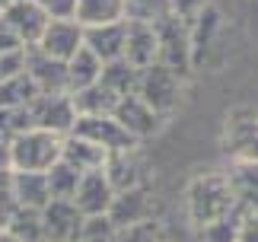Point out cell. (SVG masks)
Segmentation results:
<instances>
[{
	"label": "cell",
	"mask_w": 258,
	"mask_h": 242,
	"mask_svg": "<svg viewBox=\"0 0 258 242\" xmlns=\"http://www.w3.org/2000/svg\"><path fill=\"white\" fill-rule=\"evenodd\" d=\"M188 217H191L195 229H204L211 223L230 217H242L236 210V198L226 175H198L188 185Z\"/></svg>",
	"instance_id": "obj_1"
},
{
	"label": "cell",
	"mask_w": 258,
	"mask_h": 242,
	"mask_svg": "<svg viewBox=\"0 0 258 242\" xmlns=\"http://www.w3.org/2000/svg\"><path fill=\"white\" fill-rule=\"evenodd\" d=\"M61 144L64 137L48 131H26L10 140V169L13 172H48L54 163H61Z\"/></svg>",
	"instance_id": "obj_2"
},
{
	"label": "cell",
	"mask_w": 258,
	"mask_h": 242,
	"mask_svg": "<svg viewBox=\"0 0 258 242\" xmlns=\"http://www.w3.org/2000/svg\"><path fill=\"white\" fill-rule=\"evenodd\" d=\"M156 26V64H163L166 70H172L178 77H188L191 70V29L182 23L178 16H163Z\"/></svg>",
	"instance_id": "obj_3"
},
{
	"label": "cell",
	"mask_w": 258,
	"mask_h": 242,
	"mask_svg": "<svg viewBox=\"0 0 258 242\" xmlns=\"http://www.w3.org/2000/svg\"><path fill=\"white\" fill-rule=\"evenodd\" d=\"M182 89H185V80L178 74H172V70H166L163 64H153V67L141 70L137 96H141L156 115H169L172 108L182 102Z\"/></svg>",
	"instance_id": "obj_4"
},
{
	"label": "cell",
	"mask_w": 258,
	"mask_h": 242,
	"mask_svg": "<svg viewBox=\"0 0 258 242\" xmlns=\"http://www.w3.org/2000/svg\"><path fill=\"white\" fill-rule=\"evenodd\" d=\"M223 147L236 163H258V115L252 108H236L226 118Z\"/></svg>",
	"instance_id": "obj_5"
},
{
	"label": "cell",
	"mask_w": 258,
	"mask_h": 242,
	"mask_svg": "<svg viewBox=\"0 0 258 242\" xmlns=\"http://www.w3.org/2000/svg\"><path fill=\"white\" fill-rule=\"evenodd\" d=\"M71 134L102 147L105 153H118V150H134L137 147V140L127 134L112 115H77V125H74Z\"/></svg>",
	"instance_id": "obj_6"
},
{
	"label": "cell",
	"mask_w": 258,
	"mask_h": 242,
	"mask_svg": "<svg viewBox=\"0 0 258 242\" xmlns=\"http://www.w3.org/2000/svg\"><path fill=\"white\" fill-rule=\"evenodd\" d=\"M29 115H32V128L48 131V134L67 137L77 125V108L74 99L61 93V96H38L32 105H29Z\"/></svg>",
	"instance_id": "obj_7"
},
{
	"label": "cell",
	"mask_w": 258,
	"mask_h": 242,
	"mask_svg": "<svg viewBox=\"0 0 258 242\" xmlns=\"http://www.w3.org/2000/svg\"><path fill=\"white\" fill-rule=\"evenodd\" d=\"M45 242H80L86 229V217L74 207V201H51L42 207Z\"/></svg>",
	"instance_id": "obj_8"
},
{
	"label": "cell",
	"mask_w": 258,
	"mask_h": 242,
	"mask_svg": "<svg viewBox=\"0 0 258 242\" xmlns=\"http://www.w3.org/2000/svg\"><path fill=\"white\" fill-rule=\"evenodd\" d=\"M105 217H108V223H112V229L153 223V198H150V191L144 185L131 188V191H118Z\"/></svg>",
	"instance_id": "obj_9"
},
{
	"label": "cell",
	"mask_w": 258,
	"mask_h": 242,
	"mask_svg": "<svg viewBox=\"0 0 258 242\" xmlns=\"http://www.w3.org/2000/svg\"><path fill=\"white\" fill-rule=\"evenodd\" d=\"M0 16L10 23V29H13L16 38L23 42V48L38 45L42 32L48 29V23H51V16H48L45 10L35 4V0H13L10 7L0 10Z\"/></svg>",
	"instance_id": "obj_10"
},
{
	"label": "cell",
	"mask_w": 258,
	"mask_h": 242,
	"mask_svg": "<svg viewBox=\"0 0 258 242\" xmlns=\"http://www.w3.org/2000/svg\"><path fill=\"white\" fill-rule=\"evenodd\" d=\"M32 48H38L42 54L67 64L83 48V26L77 19H51L48 29L42 32V38H38V45H32Z\"/></svg>",
	"instance_id": "obj_11"
},
{
	"label": "cell",
	"mask_w": 258,
	"mask_h": 242,
	"mask_svg": "<svg viewBox=\"0 0 258 242\" xmlns=\"http://www.w3.org/2000/svg\"><path fill=\"white\" fill-rule=\"evenodd\" d=\"M26 74L35 83L38 96H61V93H67V64L42 54L38 48H26Z\"/></svg>",
	"instance_id": "obj_12"
},
{
	"label": "cell",
	"mask_w": 258,
	"mask_h": 242,
	"mask_svg": "<svg viewBox=\"0 0 258 242\" xmlns=\"http://www.w3.org/2000/svg\"><path fill=\"white\" fill-rule=\"evenodd\" d=\"M112 118L121 125L127 134H131L134 140H144V137H153L156 131H160L163 125V115H156L150 105L144 102L141 96H124L121 102L115 105Z\"/></svg>",
	"instance_id": "obj_13"
},
{
	"label": "cell",
	"mask_w": 258,
	"mask_h": 242,
	"mask_svg": "<svg viewBox=\"0 0 258 242\" xmlns=\"http://www.w3.org/2000/svg\"><path fill=\"white\" fill-rule=\"evenodd\" d=\"M112 201H115V188L108 185L102 169L80 175V185H77V195H74V207L83 217H105Z\"/></svg>",
	"instance_id": "obj_14"
},
{
	"label": "cell",
	"mask_w": 258,
	"mask_h": 242,
	"mask_svg": "<svg viewBox=\"0 0 258 242\" xmlns=\"http://www.w3.org/2000/svg\"><path fill=\"white\" fill-rule=\"evenodd\" d=\"M124 60L134 70L156 64V26L153 23H127L124 19Z\"/></svg>",
	"instance_id": "obj_15"
},
{
	"label": "cell",
	"mask_w": 258,
	"mask_h": 242,
	"mask_svg": "<svg viewBox=\"0 0 258 242\" xmlns=\"http://www.w3.org/2000/svg\"><path fill=\"white\" fill-rule=\"evenodd\" d=\"M83 45L102 60V64L121 60L124 57V23H108V26L83 29Z\"/></svg>",
	"instance_id": "obj_16"
},
{
	"label": "cell",
	"mask_w": 258,
	"mask_h": 242,
	"mask_svg": "<svg viewBox=\"0 0 258 242\" xmlns=\"http://www.w3.org/2000/svg\"><path fill=\"white\" fill-rule=\"evenodd\" d=\"M226 182L233 188L236 210L239 214H258V163H233Z\"/></svg>",
	"instance_id": "obj_17"
},
{
	"label": "cell",
	"mask_w": 258,
	"mask_h": 242,
	"mask_svg": "<svg viewBox=\"0 0 258 242\" xmlns=\"http://www.w3.org/2000/svg\"><path fill=\"white\" fill-rule=\"evenodd\" d=\"M105 159H108V153H105L102 147L89 144V140L77 137V134H67L64 144H61V163H67L71 169H77L80 175L99 172V169L105 166Z\"/></svg>",
	"instance_id": "obj_18"
},
{
	"label": "cell",
	"mask_w": 258,
	"mask_h": 242,
	"mask_svg": "<svg viewBox=\"0 0 258 242\" xmlns=\"http://www.w3.org/2000/svg\"><path fill=\"white\" fill-rule=\"evenodd\" d=\"M102 172L108 178V185L118 191H131L141 188V159H137L134 150H118V153H108Z\"/></svg>",
	"instance_id": "obj_19"
},
{
	"label": "cell",
	"mask_w": 258,
	"mask_h": 242,
	"mask_svg": "<svg viewBox=\"0 0 258 242\" xmlns=\"http://www.w3.org/2000/svg\"><path fill=\"white\" fill-rule=\"evenodd\" d=\"M10 182H13V198L19 207L42 210L45 204H51L45 172H10Z\"/></svg>",
	"instance_id": "obj_20"
},
{
	"label": "cell",
	"mask_w": 258,
	"mask_h": 242,
	"mask_svg": "<svg viewBox=\"0 0 258 242\" xmlns=\"http://www.w3.org/2000/svg\"><path fill=\"white\" fill-rule=\"evenodd\" d=\"M99 77H102V60L83 45L80 51L67 60V96H74V93H80V89L99 83Z\"/></svg>",
	"instance_id": "obj_21"
},
{
	"label": "cell",
	"mask_w": 258,
	"mask_h": 242,
	"mask_svg": "<svg viewBox=\"0 0 258 242\" xmlns=\"http://www.w3.org/2000/svg\"><path fill=\"white\" fill-rule=\"evenodd\" d=\"M74 19L83 29L108 26V23H124V0H77Z\"/></svg>",
	"instance_id": "obj_22"
},
{
	"label": "cell",
	"mask_w": 258,
	"mask_h": 242,
	"mask_svg": "<svg viewBox=\"0 0 258 242\" xmlns=\"http://www.w3.org/2000/svg\"><path fill=\"white\" fill-rule=\"evenodd\" d=\"M71 99H74L77 115H112L115 105L121 102V99H118L105 83H93V86L80 89V93H74Z\"/></svg>",
	"instance_id": "obj_23"
},
{
	"label": "cell",
	"mask_w": 258,
	"mask_h": 242,
	"mask_svg": "<svg viewBox=\"0 0 258 242\" xmlns=\"http://www.w3.org/2000/svg\"><path fill=\"white\" fill-rule=\"evenodd\" d=\"M99 83H105L118 99L124 96H137V83H141V70H134L127 60H112V64H102V77Z\"/></svg>",
	"instance_id": "obj_24"
},
{
	"label": "cell",
	"mask_w": 258,
	"mask_h": 242,
	"mask_svg": "<svg viewBox=\"0 0 258 242\" xmlns=\"http://www.w3.org/2000/svg\"><path fill=\"white\" fill-rule=\"evenodd\" d=\"M38 99L35 83L29 80V74H16L13 80L0 83V108H29Z\"/></svg>",
	"instance_id": "obj_25"
},
{
	"label": "cell",
	"mask_w": 258,
	"mask_h": 242,
	"mask_svg": "<svg viewBox=\"0 0 258 242\" xmlns=\"http://www.w3.org/2000/svg\"><path fill=\"white\" fill-rule=\"evenodd\" d=\"M7 229L19 242H45V226H42V210L32 207H16V214L10 217Z\"/></svg>",
	"instance_id": "obj_26"
},
{
	"label": "cell",
	"mask_w": 258,
	"mask_h": 242,
	"mask_svg": "<svg viewBox=\"0 0 258 242\" xmlns=\"http://www.w3.org/2000/svg\"><path fill=\"white\" fill-rule=\"evenodd\" d=\"M45 178H48V195H51V201H74L77 185H80V172L77 169H71L67 163H54L45 172Z\"/></svg>",
	"instance_id": "obj_27"
},
{
	"label": "cell",
	"mask_w": 258,
	"mask_h": 242,
	"mask_svg": "<svg viewBox=\"0 0 258 242\" xmlns=\"http://www.w3.org/2000/svg\"><path fill=\"white\" fill-rule=\"evenodd\" d=\"M169 0H124V19L127 23H160L169 16Z\"/></svg>",
	"instance_id": "obj_28"
},
{
	"label": "cell",
	"mask_w": 258,
	"mask_h": 242,
	"mask_svg": "<svg viewBox=\"0 0 258 242\" xmlns=\"http://www.w3.org/2000/svg\"><path fill=\"white\" fill-rule=\"evenodd\" d=\"M26 131H32V115H29V108H0V134L7 140L26 134Z\"/></svg>",
	"instance_id": "obj_29"
},
{
	"label": "cell",
	"mask_w": 258,
	"mask_h": 242,
	"mask_svg": "<svg viewBox=\"0 0 258 242\" xmlns=\"http://www.w3.org/2000/svg\"><path fill=\"white\" fill-rule=\"evenodd\" d=\"M160 239V229L156 223H141V226H127V229H115L108 242H156Z\"/></svg>",
	"instance_id": "obj_30"
},
{
	"label": "cell",
	"mask_w": 258,
	"mask_h": 242,
	"mask_svg": "<svg viewBox=\"0 0 258 242\" xmlns=\"http://www.w3.org/2000/svg\"><path fill=\"white\" fill-rule=\"evenodd\" d=\"M236 226H239V217H230V220H220V223H211V226L198 229V236L204 242H233Z\"/></svg>",
	"instance_id": "obj_31"
},
{
	"label": "cell",
	"mask_w": 258,
	"mask_h": 242,
	"mask_svg": "<svg viewBox=\"0 0 258 242\" xmlns=\"http://www.w3.org/2000/svg\"><path fill=\"white\" fill-rule=\"evenodd\" d=\"M16 198H13V182H10V172H0V229H7L10 217L16 214Z\"/></svg>",
	"instance_id": "obj_32"
},
{
	"label": "cell",
	"mask_w": 258,
	"mask_h": 242,
	"mask_svg": "<svg viewBox=\"0 0 258 242\" xmlns=\"http://www.w3.org/2000/svg\"><path fill=\"white\" fill-rule=\"evenodd\" d=\"M169 7H172V16H178L182 23L191 26L195 19L207 10V0H169Z\"/></svg>",
	"instance_id": "obj_33"
},
{
	"label": "cell",
	"mask_w": 258,
	"mask_h": 242,
	"mask_svg": "<svg viewBox=\"0 0 258 242\" xmlns=\"http://www.w3.org/2000/svg\"><path fill=\"white\" fill-rule=\"evenodd\" d=\"M26 70V51H13V54H0V83L13 80L16 74Z\"/></svg>",
	"instance_id": "obj_34"
},
{
	"label": "cell",
	"mask_w": 258,
	"mask_h": 242,
	"mask_svg": "<svg viewBox=\"0 0 258 242\" xmlns=\"http://www.w3.org/2000/svg\"><path fill=\"white\" fill-rule=\"evenodd\" d=\"M35 4L51 19H74V10H77V0H35Z\"/></svg>",
	"instance_id": "obj_35"
},
{
	"label": "cell",
	"mask_w": 258,
	"mask_h": 242,
	"mask_svg": "<svg viewBox=\"0 0 258 242\" xmlns=\"http://www.w3.org/2000/svg\"><path fill=\"white\" fill-rule=\"evenodd\" d=\"M233 242H258V214H242Z\"/></svg>",
	"instance_id": "obj_36"
},
{
	"label": "cell",
	"mask_w": 258,
	"mask_h": 242,
	"mask_svg": "<svg viewBox=\"0 0 258 242\" xmlns=\"http://www.w3.org/2000/svg\"><path fill=\"white\" fill-rule=\"evenodd\" d=\"M13 51H26L23 42L16 38V32L10 29V23L0 16V54H13Z\"/></svg>",
	"instance_id": "obj_37"
},
{
	"label": "cell",
	"mask_w": 258,
	"mask_h": 242,
	"mask_svg": "<svg viewBox=\"0 0 258 242\" xmlns=\"http://www.w3.org/2000/svg\"><path fill=\"white\" fill-rule=\"evenodd\" d=\"M0 172H13L10 169V140L0 134Z\"/></svg>",
	"instance_id": "obj_38"
},
{
	"label": "cell",
	"mask_w": 258,
	"mask_h": 242,
	"mask_svg": "<svg viewBox=\"0 0 258 242\" xmlns=\"http://www.w3.org/2000/svg\"><path fill=\"white\" fill-rule=\"evenodd\" d=\"M0 242H19V239L10 233V229H0Z\"/></svg>",
	"instance_id": "obj_39"
},
{
	"label": "cell",
	"mask_w": 258,
	"mask_h": 242,
	"mask_svg": "<svg viewBox=\"0 0 258 242\" xmlns=\"http://www.w3.org/2000/svg\"><path fill=\"white\" fill-rule=\"evenodd\" d=\"M80 242H108V239H102V236H83Z\"/></svg>",
	"instance_id": "obj_40"
},
{
	"label": "cell",
	"mask_w": 258,
	"mask_h": 242,
	"mask_svg": "<svg viewBox=\"0 0 258 242\" xmlns=\"http://www.w3.org/2000/svg\"><path fill=\"white\" fill-rule=\"evenodd\" d=\"M10 4H13V0H0V10H4V7H10Z\"/></svg>",
	"instance_id": "obj_41"
},
{
	"label": "cell",
	"mask_w": 258,
	"mask_h": 242,
	"mask_svg": "<svg viewBox=\"0 0 258 242\" xmlns=\"http://www.w3.org/2000/svg\"><path fill=\"white\" fill-rule=\"evenodd\" d=\"M156 242H166V239H163V236H160V239H156Z\"/></svg>",
	"instance_id": "obj_42"
}]
</instances>
